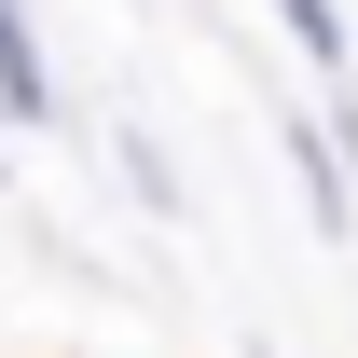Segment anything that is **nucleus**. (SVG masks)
Masks as SVG:
<instances>
[{"label":"nucleus","mask_w":358,"mask_h":358,"mask_svg":"<svg viewBox=\"0 0 358 358\" xmlns=\"http://www.w3.org/2000/svg\"><path fill=\"white\" fill-rule=\"evenodd\" d=\"M0 124H55V69H42L28 0H0Z\"/></svg>","instance_id":"1"},{"label":"nucleus","mask_w":358,"mask_h":358,"mask_svg":"<svg viewBox=\"0 0 358 358\" xmlns=\"http://www.w3.org/2000/svg\"><path fill=\"white\" fill-rule=\"evenodd\" d=\"M345 152H358L345 124H289V179H303V207H317L331 234L358 221V179H345Z\"/></svg>","instance_id":"2"},{"label":"nucleus","mask_w":358,"mask_h":358,"mask_svg":"<svg viewBox=\"0 0 358 358\" xmlns=\"http://www.w3.org/2000/svg\"><path fill=\"white\" fill-rule=\"evenodd\" d=\"M275 14H289V42H303V69H331V83H345V0H275Z\"/></svg>","instance_id":"3"},{"label":"nucleus","mask_w":358,"mask_h":358,"mask_svg":"<svg viewBox=\"0 0 358 358\" xmlns=\"http://www.w3.org/2000/svg\"><path fill=\"white\" fill-rule=\"evenodd\" d=\"M110 152H124V193H138V207H179V179H166V152H152V138H110Z\"/></svg>","instance_id":"4"}]
</instances>
